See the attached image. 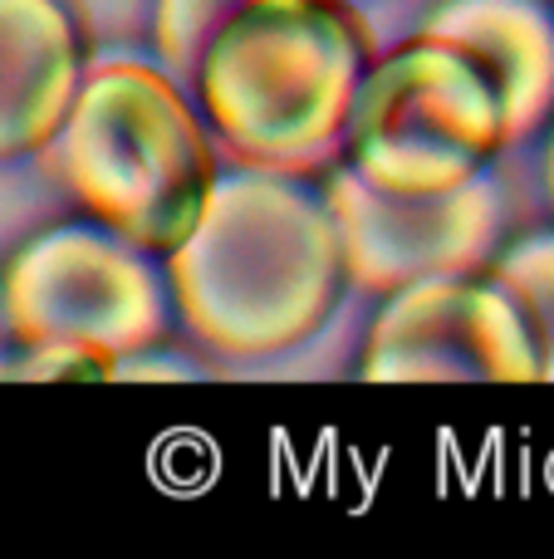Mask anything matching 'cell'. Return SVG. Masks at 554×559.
<instances>
[{
	"mask_svg": "<svg viewBox=\"0 0 554 559\" xmlns=\"http://www.w3.org/2000/svg\"><path fill=\"white\" fill-rule=\"evenodd\" d=\"M329 212L339 222L349 285L363 295H398L418 280L471 275L501 241V182L491 173L427 197L383 192L353 163L334 167Z\"/></svg>",
	"mask_w": 554,
	"mask_h": 559,
	"instance_id": "7",
	"label": "cell"
},
{
	"mask_svg": "<svg viewBox=\"0 0 554 559\" xmlns=\"http://www.w3.org/2000/svg\"><path fill=\"white\" fill-rule=\"evenodd\" d=\"M5 329L20 348L88 344L133 358L162 338L167 299L143 246L113 226H55L10 255Z\"/></svg>",
	"mask_w": 554,
	"mask_h": 559,
	"instance_id": "5",
	"label": "cell"
},
{
	"mask_svg": "<svg viewBox=\"0 0 554 559\" xmlns=\"http://www.w3.org/2000/svg\"><path fill=\"white\" fill-rule=\"evenodd\" d=\"M251 0H157V25H153V39H157V55L162 64L172 69L182 84H196L212 59L216 39L231 29V20Z\"/></svg>",
	"mask_w": 554,
	"mask_h": 559,
	"instance_id": "10",
	"label": "cell"
},
{
	"mask_svg": "<svg viewBox=\"0 0 554 559\" xmlns=\"http://www.w3.org/2000/svg\"><path fill=\"white\" fill-rule=\"evenodd\" d=\"M491 275L526 309L530 329L540 338V358H545V383H554V231L526 236L510 251H501Z\"/></svg>",
	"mask_w": 554,
	"mask_h": 559,
	"instance_id": "11",
	"label": "cell"
},
{
	"mask_svg": "<svg viewBox=\"0 0 554 559\" xmlns=\"http://www.w3.org/2000/svg\"><path fill=\"white\" fill-rule=\"evenodd\" d=\"M123 358L88 344H29L20 348L10 378H118Z\"/></svg>",
	"mask_w": 554,
	"mask_h": 559,
	"instance_id": "12",
	"label": "cell"
},
{
	"mask_svg": "<svg viewBox=\"0 0 554 559\" xmlns=\"http://www.w3.org/2000/svg\"><path fill=\"white\" fill-rule=\"evenodd\" d=\"M422 35L467 49L501 88L510 143L530 138L554 108V20L540 0H442Z\"/></svg>",
	"mask_w": 554,
	"mask_h": 559,
	"instance_id": "9",
	"label": "cell"
},
{
	"mask_svg": "<svg viewBox=\"0 0 554 559\" xmlns=\"http://www.w3.org/2000/svg\"><path fill=\"white\" fill-rule=\"evenodd\" d=\"M55 143L74 202L153 255H172L196 231L221 182L182 79L143 59L88 69Z\"/></svg>",
	"mask_w": 554,
	"mask_h": 559,
	"instance_id": "3",
	"label": "cell"
},
{
	"mask_svg": "<svg viewBox=\"0 0 554 559\" xmlns=\"http://www.w3.org/2000/svg\"><path fill=\"white\" fill-rule=\"evenodd\" d=\"M545 177H550V202H554V138H550V157H545Z\"/></svg>",
	"mask_w": 554,
	"mask_h": 559,
	"instance_id": "13",
	"label": "cell"
},
{
	"mask_svg": "<svg viewBox=\"0 0 554 559\" xmlns=\"http://www.w3.org/2000/svg\"><path fill=\"white\" fill-rule=\"evenodd\" d=\"M359 373L369 383H545V358L496 275H437L383 295Z\"/></svg>",
	"mask_w": 554,
	"mask_h": 559,
	"instance_id": "6",
	"label": "cell"
},
{
	"mask_svg": "<svg viewBox=\"0 0 554 559\" xmlns=\"http://www.w3.org/2000/svg\"><path fill=\"white\" fill-rule=\"evenodd\" d=\"M369 69L373 39L349 0H251L192 88L236 163L300 177L349 147Z\"/></svg>",
	"mask_w": 554,
	"mask_h": 559,
	"instance_id": "2",
	"label": "cell"
},
{
	"mask_svg": "<svg viewBox=\"0 0 554 559\" xmlns=\"http://www.w3.org/2000/svg\"><path fill=\"white\" fill-rule=\"evenodd\" d=\"M0 143L5 157L59 138L84 88V35L69 0H0Z\"/></svg>",
	"mask_w": 554,
	"mask_h": 559,
	"instance_id": "8",
	"label": "cell"
},
{
	"mask_svg": "<svg viewBox=\"0 0 554 559\" xmlns=\"http://www.w3.org/2000/svg\"><path fill=\"white\" fill-rule=\"evenodd\" d=\"M167 285L182 324L221 358L304 344L349 285L329 197L294 173H226L196 231L167 255Z\"/></svg>",
	"mask_w": 554,
	"mask_h": 559,
	"instance_id": "1",
	"label": "cell"
},
{
	"mask_svg": "<svg viewBox=\"0 0 554 559\" xmlns=\"http://www.w3.org/2000/svg\"><path fill=\"white\" fill-rule=\"evenodd\" d=\"M510 143L501 88L451 39L412 35L373 59L344 163L373 187L427 197L467 187Z\"/></svg>",
	"mask_w": 554,
	"mask_h": 559,
	"instance_id": "4",
	"label": "cell"
}]
</instances>
